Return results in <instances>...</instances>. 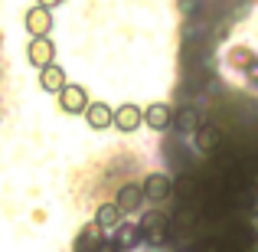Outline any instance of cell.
<instances>
[{"label": "cell", "instance_id": "5b68a950", "mask_svg": "<svg viewBox=\"0 0 258 252\" xmlns=\"http://www.w3.org/2000/svg\"><path fill=\"white\" fill-rule=\"evenodd\" d=\"M144 196L151 203H164L173 196V180L167 174H147L144 177Z\"/></svg>", "mask_w": 258, "mask_h": 252}, {"label": "cell", "instance_id": "52a82bcc", "mask_svg": "<svg viewBox=\"0 0 258 252\" xmlns=\"http://www.w3.org/2000/svg\"><path fill=\"white\" fill-rule=\"evenodd\" d=\"M85 125L92 128V131H105V128L114 125V108L108 105V102H92L85 112Z\"/></svg>", "mask_w": 258, "mask_h": 252}, {"label": "cell", "instance_id": "8fae6325", "mask_svg": "<svg viewBox=\"0 0 258 252\" xmlns=\"http://www.w3.org/2000/svg\"><path fill=\"white\" fill-rule=\"evenodd\" d=\"M95 223H98L101 229H118L121 223H124V213H121L118 203H101V207L95 210Z\"/></svg>", "mask_w": 258, "mask_h": 252}, {"label": "cell", "instance_id": "3957f363", "mask_svg": "<svg viewBox=\"0 0 258 252\" xmlns=\"http://www.w3.org/2000/svg\"><path fill=\"white\" fill-rule=\"evenodd\" d=\"M23 23H26V33H30V39L49 36V33H52V10H46V7L36 4V7H30V10H26Z\"/></svg>", "mask_w": 258, "mask_h": 252}, {"label": "cell", "instance_id": "7c38bea8", "mask_svg": "<svg viewBox=\"0 0 258 252\" xmlns=\"http://www.w3.org/2000/svg\"><path fill=\"white\" fill-rule=\"evenodd\" d=\"M219 144H222V131L216 125H200V128H196V147H200L203 154L216 151Z\"/></svg>", "mask_w": 258, "mask_h": 252}, {"label": "cell", "instance_id": "9a60e30c", "mask_svg": "<svg viewBox=\"0 0 258 252\" xmlns=\"http://www.w3.org/2000/svg\"><path fill=\"white\" fill-rule=\"evenodd\" d=\"M98 252H124V249H121V246H118V242H114V239H111V242H101V249H98Z\"/></svg>", "mask_w": 258, "mask_h": 252}, {"label": "cell", "instance_id": "6da1fadb", "mask_svg": "<svg viewBox=\"0 0 258 252\" xmlns=\"http://www.w3.org/2000/svg\"><path fill=\"white\" fill-rule=\"evenodd\" d=\"M26 63L36 66V69H46V66H52V63H56V43H52L49 36L30 39V46H26Z\"/></svg>", "mask_w": 258, "mask_h": 252}, {"label": "cell", "instance_id": "e0dca14e", "mask_svg": "<svg viewBox=\"0 0 258 252\" xmlns=\"http://www.w3.org/2000/svg\"><path fill=\"white\" fill-rule=\"evenodd\" d=\"M252 229H255V233H258V213L252 216Z\"/></svg>", "mask_w": 258, "mask_h": 252}, {"label": "cell", "instance_id": "8992f818", "mask_svg": "<svg viewBox=\"0 0 258 252\" xmlns=\"http://www.w3.org/2000/svg\"><path fill=\"white\" fill-rule=\"evenodd\" d=\"M114 203L121 207V213H138V210L147 203V196H144V183H121L118 200H114Z\"/></svg>", "mask_w": 258, "mask_h": 252}, {"label": "cell", "instance_id": "7a4b0ae2", "mask_svg": "<svg viewBox=\"0 0 258 252\" xmlns=\"http://www.w3.org/2000/svg\"><path fill=\"white\" fill-rule=\"evenodd\" d=\"M88 105H92V98H88L85 85H66L62 92H59V108H62L66 115H85Z\"/></svg>", "mask_w": 258, "mask_h": 252}, {"label": "cell", "instance_id": "ba28073f", "mask_svg": "<svg viewBox=\"0 0 258 252\" xmlns=\"http://www.w3.org/2000/svg\"><path fill=\"white\" fill-rule=\"evenodd\" d=\"M170 121H173V108L167 102H154V105L144 108V125L151 131H164V128H170Z\"/></svg>", "mask_w": 258, "mask_h": 252}, {"label": "cell", "instance_id": "277c9868", "mask_svg": "<svg viewBox=\"0 0 258 252\" xmlns=\"http://www.w3.org/2000/svg\"><path fill=\"white\" fill-rule=\"evenodd\" d=\"M141 125H144V108H138L134 102H124V105L114 108V128H118V131L131 134V131H138Z\"/></svg>", "mask_w": 258, "mask_h": 252}, {"label": "cell", "instance_id": "4fadbf2b", "mask_svg": "<svg viewBox=\"0 0 258 252\" xmlns=\"http://www.w3.org/2000/svg\"><path fill=\"white\" fill-rule=\"evenodd\" d=\"M141 239H144V233H141V223L138 226H131V223H121L118 229H114V242H118L121 249H134V246H141Z\"/></svg>", "mask_w": 258, "mask_h": 252}, {"label": "cell", "instance_id": "5bb4252c", "mask_svg": "<svg viewBox=\"0 0 258 252\" xmlns=\"http://www.w3.org/2000/svg\"><path fill=\"white\" fill-rule=\"evenodd\" d=\"M173 193L180 196V207L183 203H196V196H200V180H196V177H180V180L173 183Z\"/></svg>", "mask_w": 258, "mask_h": 252}, {"label": "cell", "instance_id": "9c48e42d", "mask_svg": "<svg viewBox=\"0 0 258 252\" xmlns=\"http://www.w3.org/2000/svg\"><path fill=\"white\" fill-rule=\"evenodd\" d=\"M69 85V79H66V69L62 66H46V69H39V88L43 92H52V95H59L62 88Z\"/></svg>", "mask_w": 258, "mask_h": 252}, {"label": "cell", "instance_id": "2e32d148", "mask_svg": "<svg viewBox=\"0 0 258 252\" xmlns=\"http://www.w3.org/2000/svg\"><path fill=\"white\" fill-rule=\"evenodd\" d=\"M36 4H39V7H46V10H52V7H59L62 0H36Z\"/></svg>", "mask_w": 258, "mask_h": 252}, {"label": "cell", "instance_id": "30bf717a", "mask_svg": "<svg viewBox=\"0 0 258 252\" xmlns=\"http://www.w3.org/2000/svg\"><path fill=\"white\" fill-rule=\"evenodd\" d=\"M101 242H105V229L98 226V223H88V226L79 233V239H76V252H98L101 249Z\"/></svg>", "mask_w": 258, "mask_h": 252}, {"label": "cell", "instance_id": "ac0fdd59", "mask_svg": "<svg viewBox=\"0 0 258 252\" xmlns=\"http://www.w3.org/2000/svg\"><path fill=\"white\" fill-rule=\"evenodd\" d=\"M180 252H183V249H180ZM186 252H189V249H186Z\"/></svg>", "mask_w": 258, "mask_h": 252}]
</instances>
